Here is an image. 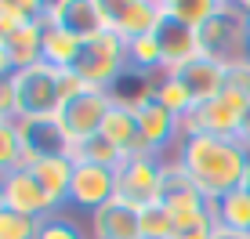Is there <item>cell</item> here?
<instances>
[{
	"instance_id": "obj_8",
	"label": "cell",
	"mask_w": 250,
	"mask_h": 239,
	"mask_svg": "<svg viewBox=\"0 0 250 239\" xmlns=\"http://www.w3.org/2000/svg\"><path fill=\"white\" fill-rule=\"evenodd\" d=\"M0 199H4V210L11 214H22V218H33V221H47L62 210L51 203V196L44 192V185L29 174L25 167L11 170V174L0 178Z\"/></svg>"
},
{
	"instance_id": "obj_28",
	"label": "cell",
	"mask_w": 250,
	"mask_h": 239,
	"mask_svg": "<svg viewBox=\"0 0 250 239\" xmlns=\"http://www.w3.org/2000/svg\"><path fill=\"white\" fill-rule=\"evenodd\" d=\"M0 116H15V91H11V80L0 83Z\"/></svg>"
},
{
	"instance_id": "obj_25",
	"label": "cell",
	"mask_w": 250,
	"mask_h": 239,
	"mask_svg": "<svg viewBox=\"0 0 250 239\" xmlns=\"http://www.w3.org/2000/svg\"><path fill=\"white\" fill-rule=\"evenodd\" d=\"M37 239H91V236L83 232L80 221H73V218H65V214H55V218L40 221Z\"/></svg>"
},
{
	"instance_id": "obj_5",
	"label": "cell",
	"mask_w": 250,
	"mask_h": 239,
	"mask_svg": "<svg viewBox=\"0 0 250 239\" xmlns=\"http://www.w3.org/2000/svg\"><path fill=\"white\" fill-rule=\"evenodd\" d=\"M109 109H113V95H109V91H98V87H87L76 98L62 101V109H58V116H55L62 145L69 149V145H80V141L94 138V134H102V123H105Z\"/></svg>"
},
{
	"instance_id": "obj_33",
	"label": "cell",
	"mask_w": 250,
	"mask_h": 239,
	"mask_svg": "<svg viewBox=\"0 0 250 239\" xmlns=\"http://www.w3.org/2000/svg\"><path fill=\"white\" fill-rule=\"evenodd\" d=\"M243 7H247V19H250V4H243Z\"/></svg>"
},
{
	"instance_id": "obj_24",
	"label": "cell",
	"mask_w": 250,
	"mask_h": 239,
	"mask_svg": "<svg viewBox=\"0 0 250 239\" xmlns=\"http://www.w3.org/2000/svg\"><path fill=\"white\" fill-rule=\"evenodd\" d=\"M138 225H142V239H174L178 236V225L163 203H152V207L138 210Z\"/></svg>"
},
{
	"instance_id": "obj_2",
	"label": "cell",
	"mask_w": 250,
	"mask_h": 239,
	"mask_svg": "<svg viewBox=\"0 0 250 239\" xmlns=\"http://www.w3.org/2000/svg\"><path fill=\"white\" fill-rule=\"evenodd\" d=\"M11 91H15V120H55L62 109L58 69L47 62L19 69L11 76Z\"/></svg>"
},
{
	"instance_id": "obj_14",
	"label": "cell",
	"mask_w": 250,
	"mask_h": 239,
	"mask_svg": "<svg viewBox=\"0 0 250 239\" xmlns=\"http://www.w3.org/2000/svg\"><path fill=\"white\" fill-rule=\"evenodd\" d=\"M87 221H91V228H87V236H91V239H142L138 210H134V207H127L124 199L105 203V207L94 210Z\"/></svg>"
},
{
	"instance_id": "obj_27",
	"label": "cell",
	"mask_w": 250,
	"mask_h": 239,
	"mask_svg": "<svg viewBox=\"0 0 250 239\" xmlns=\"http://www.w3.org/2000/svg\"><path fill=\"white\" fill-rule=\"evenodd\" d=\"M229 87L250 98V58H247V62H236L229 69Z\"/></svg>"
},
{
	"instance_id": "obj_9",
	"label": "cell",
	"mask_w": 250,
	"mask_h": 239,
	"mask_svg": "<svg viewBox=\"0 0 250 239\" xmlns=\"http://www.w3.org/2000/svg\"><path fill=\"white\" fill-rule=\"evenodd\" d=\"M116 199V170L94 167V163H76L73 167V185H69V207L80 214H94L105 203Z\"/></svg>"
},
{
	"instance_id": "obj_6",
	"label": "cell",
	"mask_w": 250,
	"mask_h": 239,
	"mask_svg": "<svg viewBox=\"0 0 250 239\" xmlns=\"http://www.w3.org/2000/svg\"><path fill=\"white\" fill-rule=\"evenodd\" d=\"M116 199L145 210L163 203V159L160 156H124L116 167Z\"/></svg>"
},
{
	"instance_id": "obj_18",
	"label": "cell",
	"mask_w": 250,
	"mask_h": 239,
	"mask_svg": "<svg viewBox=\"0 0 250 239\" xmlns=\"http://www.w3.org/2000/svg\"><path fill=\"white\" fill-rule=\"evenodd\" d=\"M40 51H44V19L22 25V29H15L11 37H7V55H11L15 69H29V65L44 62Z\"/></svg>"
},
{
	"instance_id": "obj_12",
	"label": "cell",
	"mask_w": 250,
	"mask_h": 239,
	"mask_svg": "<svg viewBox=\"0 0 250 239\" xmlns=\"http://www.w3.org/2000/svg\"><path fill=\"white\" fill-rule=\"evenodd\" d=\"M109 15H113V33H120L124 40L149 37L163 25L160 0H109Z\"/></svg>"
},
{
	"instance_id": "obj_26",
	"label": "cell",
	"mask_w": 250,
	"mask_h": 239,
	"mask_svg": "<svg viewBox=\"0 0 250 239\" xmlns=\"http://www.w3.org/2000/svg\"><path fill=\"white\" fill-rule=\"evenodd\" d=\"M37 232H40V221L0 210V239H37Z\"/></svg>"
},
{
	"instance_id": "obj_31",
	"label": "cell",
	"mask_w": 250,
	"mask_h": 239,
	"mask_svg": "<svg viewBox=\"0 0 250 239\" xmlns=\"http://www.w3.org/2000/svg\"><path fill=\"white\" fill-rule=\"evenodd\" d=\"M214 228V225H210ZM210 228H188V232H178L174 239H210Z\"/></svg>"
},
{
	"instance_id": "obj_1",
	"label": "cell",
	"mask_w": 250,
	"mask_h": 239,
	"mask_svg": "<svg viewBox=\"0 0 250 239\" xmlns=\"http://www.w3.org/2000/svg\"><path fill=\"white\" fill-rule=\"evenodd\" d=\"M167 156H174L182 163L188 181L207 199H221L236 189H250V152L236 138L196 134V138L178 141Z\"/></svg>"
},
{
	"instance_id": "obj_32",
	"label": "cell",
	"mask_w": 250,
	"mask_h": 239,
	"mask_svg": "<svg viewBox=\"0 0 250 239\" xmlns=\"http://www.w3.org/2000/svg\"><path fill=\"white\" fill-rule=\"evenodd\" d=\"M239 145H243V149L250 152V113L243 116V131H239Z\"/></svg>"
},
{
	"instance_id": "obj_17",
	"label": "cell",
	"mask_w": 250,
	"mask_h": 239,
	"mask_svg": "<svg viewBox=\"0 0 250 239\" xmlns=\"http://www.w3.org/2000/svg\"><path fill=\"white\" fill-rule=\"evenodd\" d=\"M163 4V19L178 22V25H188V29L200 33L210 19H218L225 11L229 0H160Z\"/></svg>"
},
{
	"instance_id": "obj_4",
	"label": "cell",
	"mask_w": 250,
	"mask_h": 239,
	"mask_svg": "<svg viewBox=\"0 0 250 239\" xmlns=\"http://www.w3.org/2000/svg\"><path fill=\"white\" fill-rule=\"evenodd\" d=\"M76 73L83 76L87 87L113 91L116 83L131 73V62H127V40L120 37V33H113V29H105V33H98V37L83 40Z\"/></svg>"
},
{
	"instance_id": "obj_3",
	"label": "cell",
	"mask_w": 250,
	"mask_h": 239,
	"mask_svg": "<svg viewBox=\"0 0 250 239\" xmlns=\"http://www.w3.org/2000/svg\"><path fill=\"white\" fill-rule=\"evenodd\" d=\"M200 44H203L207 58L229 65V69L236 62H247L250 58V19H247V7L229 0L225 11L200 29Z\"/></svg>"
},
{
	"instance_id": "obj_10",
	"label": "cell",
	"mask_w": 250,
	"mask_h": 239,
	"mask_svg": "<svg viewBox=\"0 0 250 239\" xmlns=\"http://www.w3.org/2000/svg\"><path fill=\"white\" fill-rule=\"evenodd\" d=\"M156 40H160V51H163V73L167 76H182V69H188L192 62L203 58L200 33L188 29V25L163 19V25L156 29Z\"/></svg>"
},
{
	"instance_id": "obj_20",
	"label": "cell",
	"mask_w": 250,
	"mask_h": 239,
	"mask_svg": "<svg viewBox=\"0 0 250 239\" xmlns=\"http://www.w3.org/2000/svg\"><path fill=\"white\" fill-rule=\"evenodd\" d=\"M214 225H225L232 232L250 236V189H236L214 199Z\"/></svg>"
},
{
	"instance_id": "obj_29",
	"label": "cell",
	"mask_w": 250,
	"mask_h": 239,
	"mask_svg": "<svg viewBox=\"0 0 250 239\" xmlns=\"http://www.w3.org/2000/svg\"><path fill=\"white\" fill-rule=\"evenodd\" d=\"M15 73H19V69H15V62H11V55H7V47H0V83H7Z\"/></svg>"
},
{
	"instance_id": "obj_21",
	"label": "cell",
	"mask_w": 250,
	"mask_h": 239,
	"mask_svg": "<svg viewBox=\"0 0 250 239\" xmlns=\"http://www.w3.org/2000/svg\"><path fill=\"white\" fill-rule=\"evenodd\" d=\"M65 156L73 159V163H94V167H109V170H116L124 163V152L109 138H102V134H94V138L80 141V145H69Z\"/></svg>"
},
{
	"instance_id": "obj_13",
	"label": "cell",
	"mask_w": 250,
	"mask_h": 239,
	"mask_svg": "<svg viewBox=\"0 0 250 239\" xmlns=\"http://www.w3.org/2000/svg\"><path fill=\"white\" fill-rule=\"evenodd\" d=\"M73 167H76V163L65 156V152H44V156H37V159H29V163H25V170H29V174L44 185V192L51 196V203H55L58 210L69 207Z\"/></svg>"
},
{
	"instance_id": "obj_22",
	"label": "cell",
	"mask_w": 250,
	"mask_h": 239,
	"mask_svg": "<svg viewBox=\"0 0 250 239\" xmlns=\"http://www.w3.org/2000/svg\"><path fill=\"white\" fill-rule=\"evenodd\" d=\"M22 152H25V145H22L19 120L15 116H0V178L22 167Z\"/></svg>"
},
{
	"instance_id": "obj_19",
	"label": "cell",
	"mask_w": 250,
	"mask_h": 239,
	"mask_svg": "<svg viewBox=\"0 0 250 239\" xmlns=\"http://www.w3.org/2000/svg\"><path fill=\"white\" fill-rule=\"evenodd\" d=\"M152 101H160L163 109H167L170 116H188L196 109V101L192 95H188V87H185V80L182 76H167V73H156L152 76Z\"/></svg>"
},
{
	"instance_id": "obj_16",
	"label": "cell",
	"mask_w": 250,
	"mask_h": 239,
	"mask_svg": "<svg viewBox=\"0 0 250 239\" xmlns=\"http://www.w3.org/2000/svg\"><path fill=\"white\" fill-rule=\"evenodd\" d=\"M80 51H83V40L76 37L73 29L44 25V51H40V58H44L47 65H55V69H76Z\"/></svg>"
},
{
	"instance_id": "obj_23",
	"label": "cell",
	"mask_w": 250,
	"mask_h": 239,
	"mask_svg": "<svg viewBox=\"0 0 250 239\" xmlns=\"http://www.w3.org/2000/svg\"><path fill=\"white\" fill-rule=\"evenodd\" d=\"M44 15V4L40 0H0V33L11 37L15 29L37 22Z\"/></svg>"
},
{
	"instance_id": "obj_11",
	"label": "cell",
	"mask_w": 250,
	"mask_h": 239,
	"mask_svg": "<svg viewBox=\"0 0 250 239\" xmlns=\"http://www.w3.org/2000/svg\"><path fill=\"white\" fill-rule=\"evenodd\" d=\"M138 116V141L145 145V152L152 156H167L178 145V131H182V120L170 116L160 101H145L142 109H134Z\"/></svg>"
},
{
	"instance_id": "obj_34",
	"label": "cell",
	"mask_w": 250,
	"mask_h": 239,
	"mask_svg": "<svg viewBox=\"0 0 250 239\" xmlns=\"http://www.w3.org/2000/svg\"><path fill=\"white\" fill-rule=\"evenodd\" d=\"M0 210H4V199H0Z\"/></svg>"
},
{
	"instance_id": "obj_7",
	"label": "cell",
	"mask_w": 250,
	"mask_h": 239,
	"mask_svg": "<svg viewBox=\"0 0 250 239\" xmlns=\"http://www.w3.org/2000/svg\"><path fill=\"white\" fill-rule=\"evenodd\" d=\"M44 25H62L73 29L80 40H91L98 33L113 29V15H109V0H51L44 4Z\"/></svg>"
},
{
	"instance_id": "obj_30",
	"label": "cell",
	"mask_w": 250,
	"mask_h": 239,
	"mask_svg": "<svg viewBox=\"0 0 250 239\" xmlns=\"http://www.w3.org/2000/svg\"><path fill=\"white\" fill-rule=\"evenodd\" d=\"M210 239H250V236L232 232V228H225V225H214V228H210Z\"/></svg>"
},
{
	"instance_id": "obj_15",
	"label": "cell",
	"mask_w": 250,
	"mask_h": 239,
	"mask_svg": "<svg viewBox=\"0 0 250 239\" xmlns=\"http://www.w3.org/2000/svg\"><path fill=\"white\" fill-rule=\"evenodd\" d=\"M182 80L188 87V95H192L196 105H203V101H214L225 95L229 87V65L214 62V58H200V62H192L188 69H182Z\"/></svg>"
}]
</instances>
